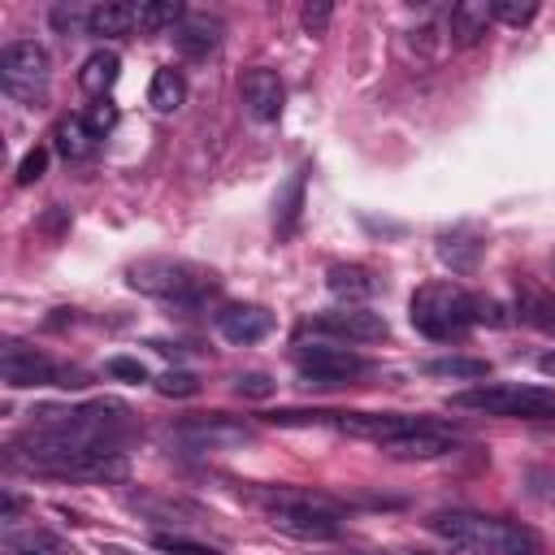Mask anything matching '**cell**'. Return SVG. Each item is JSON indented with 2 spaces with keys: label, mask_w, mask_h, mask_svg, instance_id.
I'll use <instances>...</instances> for the list:
<instances>
[{
  "label": "cell",
  "mask_w": 555,
  "mask_h": 555,
  "mask_svg": "<svg viewBox=\"0 0 555 555\" xmlns=\"http://www.w3.org/2000/svg\"><path fill=\"white\" fill-rule=\"evenodd\" d=\"M429 529L464 555H542V538L520 520H499L477 512H434Z\"/></svg>",
  "instance_id": "6da1fadb"
},
{
  "label": "cell",
  "mask_w": 555,
  "mask_h": 555,
  "mask_svg": "<svg viewBox=\"0 0 555 555\" xmlns=\"http://www.w3.org/2000/svg\"><path fill=\"white\" fill-rule=\"evenodd\" d=\"M520 317L533 321V325H542V330H555V299L529 286V291L520 295Z\"/></svg>",
  "instance_id": "d4e9b609"
},
{
  "label": "cell",
  "mask_w": 555,
  "mask_h": 555,
  "mask_svg": "<svg viewBox=\"0 0 555 555\" xmlns=\"http://www.w3.org/2000/svg\"><path fill=\"white\" fill-rule=\"evenodd\" d=\"M173 43H178L182 56H195V61H199V56L217 52V43H221V22L208 17V13H186L182 26L173 30Z\"/></svg>",
  "instance_id": "2e32d148"
},
{
  "label": "cell",
  "mask_w": 555,
  "mask_h": 555,
  "mask_svg": "<svg viewBox=\"0 0 555 555\" xmlns=\"http://www.w3.org/2000/svg\"><path fill=\"white\" fill-rule=\"evenodd\" d=\"M490 22H494V17H490V4H486V0H460V4H451V13H447V39H451L455 48H473V43L486 35Z\"/></svg>",
  "instance_id": "9a60e30c"
},
{
  "label": "cell",
  "mask_w": 555,
  "mask_h": 555,
  "mask_svg": "<svg viewBox=\"0 0 555 555\" xmlns=\"http://www.w3.org/2000/svg\"><path fill=\"white\" fill-rule=\"evenodd\" d=\"M117 74H121V61H117V52H108V48H95V52L82 61V69H78V87H82L87 95L104 100V95L113 91Z\"/></svg>",
  "instance_id": "d6986e66"
},
{
  "label": "cell",
  "mask_w": 555,
  "mask_h": 555,
  "mask_svg": "<svg viewBox=\"0 0 555 555\" xmlns=\"http://www.w3.org/2000/svg\"><path fill=\"white\" fill-rule=\"evenodd\" d=\"M481 256H486V234L477 225H451L438 234V260L451 273H473Z\"/></svg>",
  "instance_id": "4fadbf2b"
},
{
  "label": "cell",
  "mask_w": 555,
  "mask_h": 555,
  "mask_svg": "<svg viewBox=\"0 0 555 555\" xmlns=\"http://www.w3.org/2000/svg\"><path fill=\"white\" fill-rule=\"evenodd\" d=\"M139 9V30L143 35H160V30H178L186 9L178 0H147V4H134Z\"/></svg>",
  "instance_id": "7402d4cb"
},
{
  "label": "cell",
  "mask_w": 555,
  "mask_h": 555,
  "mask_svg": "<svg viewBox=\"0 0 555 555\" xmlns=\"http://www.w3.org/2000/svg\"><path fill=\"white\" fill-rule=\"evenodd\" d=\"M52 26L61 30V35H87V26H91V4H56L52 9Z\"/></svg>",
  "instance_id": "484cf974"
},
{
  "label": "cell",
  "mask_w": 555,
  "mask_h": 555,
  "mask_svg": "<svg viewBox=\"0 0 555 555\" xmlns=\"http://www.w3.org/2000/svg\"><path fill=\"white\" fill-rule=\"evenodd\" d=\"M451 408L486 412V416H542L555 408V390L546 386H516V382H481L473 390H455Z\"/></svg>",
  "instance_id": "5b68a950"
},
{
  "label": "cell",
  "mask_w": 555,
  "mask_h": 555,
  "mask_svg": "<svg viewBox=\"0 0 555 555\" xmlns=\"http://www.w3.org/2000/svg\"><path fill=\"white\" fill-rule=\"evenodd\" d=\"M156 551H169V555H217L212 546H199V542L173 538V533H156Z\"/></svg>",
  "instance_id": "1f68e13d"
},
{
  "label": "cell",
  "mask_w": 555,
  "mask_h": 555,
  "mask_svg": "<svg viewBox=\"0 0 555 555\" xmlns=\"http://www.w3.org/2000/svg\"><path fill=\"white\" fill-rule=\"evenodd\" d=\"M87 121H91V130H95V134H104V130H113V121H117V108L100 100V104L91 108V117H87Z\"/></svg>",
  "instance_id": "836d02e7"
},
{
  "label": "cell",
  "mask_w": 555,
  "mask_h": 555,
  "mask_svg": "<svg viewBox=\"0 0 555 555\" xmlns=\"http://www.w3.org/2000/svg\"><path fill=\"white\" fill-rule=\"evenodd\" d=\"M0 377L4 386H87V373L65 369L56 360H48L39 347L9 338L0 347Z\"/></svg>",
  "instance_id": "52a82bcc"
},
{
  "label": "cell",
  "mask_w": 555,
  "mask_h": 555,
  "mask_svg": "<svg viewBox=\"0 0 555 555\" xmlns=\"http://www.w3.org/2000/svg\"><path fill=\"white\" fill-rule=\"evenodd\" d=\"M108 373L113 377H126V382H147V369L139 360H130V356H113L108 360Z\"/></svg>",
  "instance_id": "d6a6232c"
},
{
  "label": "cell",
  "mask_w": 555,
  "mask_h": 555,
  "mask_svg": "<svg viewBox=\"0 0 555 555\" xmlns=\"http://www.w3.org/2000/svg\"><path fill=\"white\" fill-rule=\"evenodd\" d=\"M130 286L139 295L165 299V304H182V308H199L217 295V273L191 260H139L130 264Z\"/></svg>",
  "instance_id": "3957f363"
},
{
  "label": "cell",
  "mask_w": 555,
  "mask_h": 555,
  "mask_svg": "<svg viewBox=\"0 0 555 555\" xmlns=\"http://www.w3.org/2000/svg\"><path fill=\"white\" fill-rule=\"evenodd\" d=\"M152 386H156L165 399H191V395H199V377L186 373V369H169V373H160Z\"/></svg>",
  "instance_id": "4316f807"
},
{
  "label": "cell",
  "mask_w": 555,
  "mask_h": 555,
  "mask_svg": "<svg viewBox=\"0 0 555 555\" xmlns=\"http://www.w3.org/2000/svg\"><path fill=\"white\" fill-rule=\"evenodd\" d=\"M425 373L429 377H460V382H477L490 373L486 360H473V356H442V360H425Z\"/></svg>",
  "instance_id": "603a6c76"
},
{
  "label": "cell",
  "mask_w": 555,
  "mask_h": 555,
  "mask_svg": "<svg viewBox=\"0 0 555 555\" xmlns=\"http://www.w3.org/2000/svg\"><path fill=\"white\" fill-rule=\"evenodd\" d=\"M295 369L308 386H343L356 373H364V360L351 347L338 343H312V347H295Z\"/></svg>",
  "instance_id": "ba28073f"
},
{
  "label": "cell",
  "mask_w": 555,
  "mask_h": 555,
  "mask_svg": "<svg viewBox=\"0 0 555 555\" xmlns=\"http://www.w3.org/2000/svg\"><path fill=\"white\" fill-rule=\"evenodd\" d=\"M52 147H56L65 160H87V156H95L100 134L91 130L87 117H61L56 130H52Z\"/></svg>",
  "instance_id": "ac0fdd59"
},
{
  "label": "cell",
  "mask_w": 555,
  "mask_h": 555,
  "mask_svg": "<svg viewBox=\"0 0 555 555\" xmlns=\"http://www.w3.org/2000/svg\"><path fill=\"white\" fill-rule=\"evenodd\" d=\"M312 330L317 334H330V338H343V343H377V338L390 334L386 317L382 312H369V308L321 312V317H312Z\"/></svg>",
  "instance_id": "9c48e42d"
},
{
  "label": "cell",
  "mask_w": 555,
  "mask_h": 555,
  "mask_svg": "<svg viewBox=\"0 0 555 555\" xmlns=\"http://www.w3.org/2000/svg\"><path fill=\"white\" fill-rule=\"evenodd\" d=\"M256 503L269 512V525L278 533L299 538V542H330L343 529V507L317 490H304V486L256 490Z\"/></svg>",
  "instance_id": "7a4b0ae2"
},
{
  "label": "cell",
  "mask_w": 555,
  "mask_h": 555,
  "mask_svg": "<svg viewBox=\"0 0 555 555\" xmlns=\"http://www.w3.org/2000/svg\"><path fill=\"white\" fill-rule=\"evenodd\" d=\"M234 395H243V399H269V395H273V377L260 373V369L238 373V377H234Z\"/></svg>",
  "instance_id": "f1b7e54d"
},
{
  "label": "cell",
  "mask_w": 555,
  "mask_h": 555,
  "mask_svg": "<svg viewBox=\"0 0 555 555\" xmlns=\"http://www.w3.org/2000/svg\"><path fill=\"white\" fill-rule=\"evenodd\" d=\"M412 555H425V551H412Z\"/></svg>",
  "instance_id": "d590c367"
},
{
  "label": "cell",
  "mask_w": 555,
  "mask_h": 555,
  "mask_svg": "<svg viewBox=\"0 0 555 555\" xmlns=\"http://www.w3.org/2000/svg\"><path fill=\"white\" fill-rule=\"evenodd\" d=\"M408 317L425 338L451 343V338H464L468 325H477V295L455 282H425L412 295Z\"/></svg>",
  "instance_id": "277c9868"
},
{
  "label": "cell",
  "mask_w": 555,
  "mask_h": 555,
  "mask_svg": "<svg viewBox=\"0 0 555 555\" xmlns=\"http://www.w3.org/2000/svg\"><path fill=\"white\" fill-rule=\"evenodd\" d=\"M382 451H386V455H395V460H438V455L455 451V434H451L447 425L421 421V425H416L412 434H403V438L386 442Z\"/></svg>",
  "instance_id": "7c38bea8"
},
{
  "label": "cell",
  "mask_w": 555,
  "mask_h": 555,
  "mask_svg": "<svg viewBox=\"0 0 555 555\" xmlns=\"http://www.w3.org/2000/svg\"><path fill=\"white\" fill-rule=\"evenodd\" d=\"M325 286H330L338 299H347V308H364V299L377 295V278H373L364 264H330Z\"/></svg>",
  "instance_id": "e0dca14e"
},
{
  "label": "cell",
  "mask_w": 555,
  "mask_h": 555,
  "mask_svg": "<svg viewBox=\"0 0 555 555\" xmlns=\"http://www.w3.org/2000/svg\"><path fill=\"white\" fill-rule=\"evenodd\" d=\"M147 104L156 108V113H178L182 104H186V78L173 69V65H165V69H156L152 74V87H147Z\"/></svg>",
  "instance_id": "44dd1931"
},
{
  "label": "cell",
  "mask_w": 555,
  "mask_h": 555,
  "mask_svg": "<svg viewBox=\"0 0 555 555\" xmlns=\"http://www.w3.org/2000/svg\"><path fill=\"white\" fill-rule=\"evenodd\" d=\"M299 208H304V169L286 182V191L278 195V234L286 238V234H295V225H299Z\"/></svg>",
  "instance_id": "cb8c5ba5"
},
{
  "label": "cell",
  "mask_w": 555,
  "mask_h": 555,
  "mask_svg": "<svg viewBox=\"0 0 555 555\" xmlns=\"http://www.w3.org/2000/svg\"><path fill=\"white\" fill-rule=\"evenodd\" d=\"M178 438L199 447V451H217V447H238L251 438V425H238L230 421L225 412H212V416H191L178 425Z\"/></svg>",
  "instance_id": "8fae6325"
},
{
  "label": "cell",
  "mask_w": 555,
  "mask_h": 555,
  "mask_svg": "<svg viewBox=\"0 0 555 555\" xmlns=\"http://www.w3.org/2000/svg\"><path fill=\"white\" fill-rule=\"evenodd\" d=\"M52 82V61L35 39H13L0 52V87L22 104H39Z\"/></svg>",
  "instance_id": "8992f818"
},
{
  "label": "cell",
  "mask_w": 555,
  "mask_h": 555,
  "mask_svg": "<svg viewBox=\"0 0 555 555\" xmlns=\"http://www.w3.org/2000/svg\"><path fill=\"white\" fill-rule=\"evenodd\" d=\"M134 26H139V9H134V4H126V0L91 4V26H87V35L113 39V35H130Z\"/></svg>",
  "instance_id": "ffe728a7"
},
{
  "label": "cell",
  "mask_w": 555,
  "mask_h": 555,
  "mask_svg": "<svg viewBox=\"0 0 555 555\" xmlns=\"http://www.w3.org/2000/svg\"><path fill=\"white\" fill-rule=\"evenodd\" d=\"M330 17H334V9H330L325 0H312V4H304V13H299V22H304L308 35H325Z\"/></svg>",
  "instance_id": "4dcf8cb0"
},
{
  "label": "cell",
  "mask_w": 555,
  "mask_h": 555,
  "mask_svg": "<svg viewBox=\"0 0 555 555\" xmlns=\"http://www.w3.org/2000/svg\"><path fill=\"white\" fill-rule=\"evenodd\" d=\"M238 100H243V108H247L256 121H273V117L282 113L286 87H282V78H278L273 69L251 65V69H243V78H238Z\"/></svg>",
  "instance_id": "30bf717a"
},
{
  "label": "cell",
  "mask_w": 555,
  "mask_h": 555,
  "mask_svg": "<svg viewBox=\"0 0 555 555\" xmlns=\"http://www.w3.org/2000/svg\"><path fill=\"white\" fill-rule=\"evenodd\" d=\"M538 369H542L546 377H555V351H546V356H538Z\"/></svg>",
  "instance_id": "e575fe53"
},
{
  "label": "cell",
  "mask_w": 555,
  "mask_h": 555,
  "mask_svg": "<svg viewBox=\"0 0 555 555\" xmlns=\"http://www.w3.org/2000/svg\"><path fill=\"white\" fill-rule=\"evenodd\" d=\"M43 169H48V152H43V147H30V152L22 156V165H17V186L39 182V178H43Z\"/></svg>",
  "instance_id": "f546056e"
},
{
  "label": "cell",
  "mask_w": 555,
  "mask_h": 555,
  "mask_svg": "<svg viewBox=\"0 0 555 555\" xmlns=\"http://www.w3.org/2000/svg\"><path fill=\"white\" fill-rule=\"evenodd\" d=\"M533 13H538L533 0H494L490 4V17L503 26H525V22H533Z\"/></svg>",
  "instance_id": "83f0119b"
},
{
  "label": "cell",
  "mask_w": 555,
  "mask_h": 555,
  "mask_svg": "<svg viewBox=\"0 0 555 555\" xmlns=\"http://www.w3.org/2000/svg\"><path fill=\"white\" fill-rule=\"evenodd\" d=\"M217 330L230 338V343H260L269 330H273V312H264L260 304H225L217 312Z\"/></svg>",
  "instance_id": "5bb4252c"
}]
</instances>
